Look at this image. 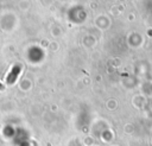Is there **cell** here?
<instances>
[{
    "instance_id": "obj_1",
    "label": "cell",
    "mask_w": 152,
    "mask_h": 146,
    "mask_svg": "<svg viewBox=\"0 0 152 146\" xmlns=\"http://www.w3.org/2000/svg\"><path fill=\"white\" fill-rule=\"evenodd\" d=\"M19 72H20V66H14L13 69H12V71L10 72V75L7 76V84H13L14 82H15V80H17V77H18V75H19Z\"/></svg>"
}]
</instances>
